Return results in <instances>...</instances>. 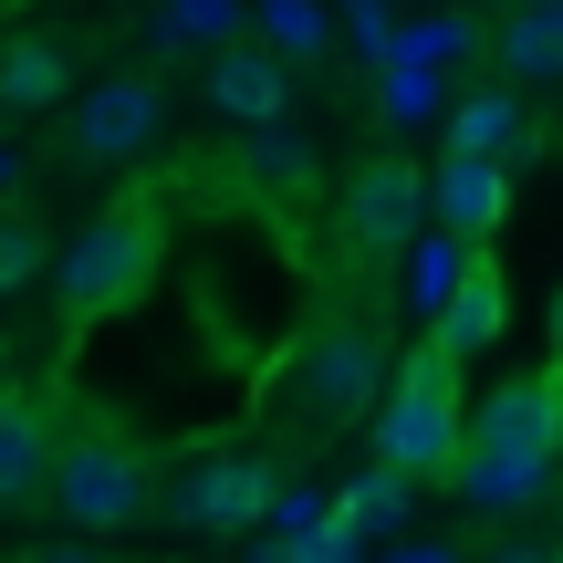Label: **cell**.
<instances>
[{
  "mask_svg": "<svg viewBox=\"0 0 563 563\" xmlns=\"http://www.w3.org/2000/svg\"><path fill=\"white\" fill-rule=\"evenodd\" d=\"M251 0H157V53H220L241 42Z\"/></svg>",
  "mask_w": 563,
  "mask_h": 563,
  "instance_id": "obj_18",
  "label": "cell"
},
{
  "mask_svg": "<svg viewBox=\"0 0 563 563\" xmlns=\"http://www.w3.org/2000/svg\"><path fill=\"white\" fill-rule=\"evenodd\" d=\"M344 32H355V53L386 74V53H397V21H386V0H344Z\"/></svg>",
  "mask_w": 563,
  "mask_h": 563,
  "instance_id": "obj_24",
  "label": "cell"
},
{
  "mask_svg": "<svg viewBox=\"0 0 563 563\" xmlns=\"http://www.w3.org/2000/svg\"><path fill=\"white\" fill-rule=\"evenodd\" d=\"M0 386H11V355H0Z\"/></svg>",
  "mask_w": 563,
  "mask_h": 563,
  "instance_id": "obj_28",
  "label": "cell"
},
{
  "mask_svg": "<svg viewBox=\"0 0 563 563\" xmlns=\"http://www.w3.org/2000/svg\"><path fill=\"white\" fill-rule=\"evenodd\" d=\"M74 95V53H63L53 32H21L0 42V115H42V104Z\"/></svg>",
  "mask_w": 563,
  "mask_h": 563,
  "instance_id": "obj_15",
  "label": "cell"
},
{
  "mask_svg": "<svg viewBox=\"0 0 563 563\" xmlns=\"http://www.w3.org/2000/svg\"><path fill=\"white\" fill-rule=\"evenodd\" d=\"M553 355H563V313H553Z\"/></svg>",
  "mask_w": 563,
  "mask_h": 563,
  "instance_id": "obj_27",
  "label": "cell"
},
{
  "mask_svg": "<svg viewBox=\"0 0 563 563\" xmlns=\"http://www.w3.org/2000/svg\"><path fill=\"white\" fill-rule=\"evenodd\" d=\"M439 104H449V74H439V63H386V115H397V125H428Z\"/></svg>",
  "mask_w": 563,
  "mask_h": 563,
  "instance_id": "obj_22",
  "label": "cell"
},
{
  "mask_svg": "<svg viewBox=\"0 0 563 563\" xmlns=\"http://www.w3.org/2000/svg\"><path fill=\"white\" fill-rule=\"evenodd\" d=\"M397 553L407 563H449V553H460V532H397Z\"/></svg>",
  "mask_w": 563,
  "mask_h": 563,
  "instance_id": "obj_25",
  "label": "cell"
},
{
  "mask_svg": "<svg viewBox=\"0 0 563 563\" xmlns=\"http://www.w3.org/2000/svg\"><path fill=\"white\" fill-rule=\"evenodd\" d=\"M460 272H470V230H449V241L418 230V241L397 251V302H407V313H439V302L460 292Z\"/></svg>",
  "mask_w": 563,
  "mask_h": 563,
  "instance_id": "obj_17",
  "label": "cell"
},
{
  "mask_svg": "<svg viewBox=\"0 0 563 563\" xmlns=\"http://www.w3.org/2000/svg\"><path fill=\"white\" fill-rule=\"evenodd\" d=\"M428 209H439V230H501V209H511V157H470V146H449L439 157V178H428Z\"/></svg>",
  "mask_w": 563,
  "mask_h": 563,
  "instance_id": "obj_11",
  "label": "cell"
},
{
  "mask_svg": "<svg viewBox=\"0 0 563 563\" xmlns=\"http://www.w3.org/2000/svg\"><path fill=\"white\" fill-rule=\"evenodd\" d=\"M428 230V188H418V167L407 157H365L355 178H344V199H334V241H344V262H365V272H397V251Z\"/></svg>",
  "mask_w": 563,
  "mask_h": 563,
  "instance_id": "obj_6",
  "label": "cell"
},
{
  "mask_svg": "<svg viewBox=\"0 0 563 563\" xmlns=\"http://www.w3.org/2000/svg\"><path fill=\"white\" fill-rule=\"evenodd\" d=\"M323 522H334V501L302 490V481H282L272 511H262V543H272V553H323Z\"/></svg>",
  "mask_w": 563,
  "mask_h": 563,
  "instance_id": "obj_19",
  "label": "cell"
},
{
  "mask_svg": "<svg viewBox=\"0 0 563 563\" xmlns=\"http://www.w3.org/2000/svg\"><path fill=\"white\" fill-rule=\"evenodd\" d=\"M209 104L251 136V125H272L282 104H292V63H282L272 42H220V53H209Z\"/></svg>",
  "mask_w": 563,
  "mask_h": 563,
  "instance_id": "obj_9",
  "label": "cell"
},
{
  "mask_svg": "<svg viewBox=\"0 0 563 563\" xmlns=\"http://www.w3.org/2000/svg\"><path fill=\"white\" fill-rule=\"evenodd\" d=\"M449 146H470V157H511L522 167V146H532V125H522V84H481V95L449 115Z\"/></svg>",
  "mask_w": 563,
  "mask_h": 563,
  "instance_id": "obj_16",
  "label": "cell"
},
{
  "mask_svg": "<svg viewBox=\"0 0 563 563\" xmlns=\"http://www.w3.org/2000/svg\"><path fill=\"white\" fill-rule=\"evenodd\" d=\"M428 334H439L460 365H470V355H490V344L511 334V292H501V272H490V262H470V272H460V292L428 313Z\"/></svg>",
  "mask_w": 563,
  "mask_h": 563,
  "instance_id": "obj_13",
  "label": "cell"
},
{
  "mask_svg": "<svg viewBox=\"0 0 563 563\" xmlns=\"http://www.w3.org/2000/svg\"><path fill=\"white\" fill-rule=\"evenodd\" d=\"M365 428H376V460L418 470V481H449V460H460V439H470L460 355H449L439 334H418L397 365H386V397L365 407Z\"/></svg>",
  "mask_w": 563,
  "mask_h": 563,
  "instance_id": "obj_2",
  "label": "cell"
},
{
  "mask_svg": "<svg viewBox=\"0 0 563 563\" xmlns=\"http://www.w3.org/2000/svg\"><path fill=\"white\" fill-rule=\"evenodd\" d=\"M167 136V84L157 74H104L95 95H63V146L84 167H136Z\"/></svg>",
  "mask_w": 563,
  "mask_h": 563,
  "instance_id": "obj_7",
  "label": "cell"
},
{
  "mask_svg": "<svg viewBox=\"0 0 563 563\" xmlns=\"http://www.w3.org/2000/svg\"><path fill=\"white\" fill-rule=\"evenodd\" d=\"M490 63L511 84H563V0H501V32H490Z\"/></svg>",
  "mask_w": 563,
  "mask_h": 563,
  "instance_id": "obj_12",
  "label": "cell"
},
{
  "mask_svg": "<svg viewBox=\"0 0 563 563\" xmlns=\"http://www.w3.org/2000/svg\"><path fill=\"white\" fill-rule=\"evenodd\" d=\"M42 501L63 511V532L104 543V532L146 522V501H157V470H146V449L125 439V428L74 418V428L53 439V481H42Z\"/></svg>",
  "mask_w": 563,
  "mask_h": 563,
  "instance_id": "obj_4",
  "label": "cell"
},
{
  "mask_svg": "<svg viewBox=\"0 0 563 563\" xmlns=\"http://www.w3.org/2000/svg\"><path fill=\"white\" fill-rule=\"evenodd\" d=\"M553 460H563V355L543 376H501L481 407H470V439L449 460V490H460L481 522H522L532 501H553Z\"/></svg>",
  "mask_w": 563,
  "mask_h": 563,
  "instance_id": "obj_1",
  "label": "cell"
},
{
  "mask_svg": "<svg viewBox=\"0 0 563 563\" xmlns=\"http://www.w3.org/2000/svg\"><path fill=\"white\" fill-rule=\"evenodd\" d=\"M272 490H282V470H272V460H188L167 501H178V522H188V532H220V543H230V532H262Z\"/></svg>",
  "mask_w": 563,
  "mask_h": 563,
  "instance_id": "obj_8",
  "label": "cell"
},
{
  "mask_svg": "<svg viewBox=\"0 0 563 563\" xmlns=\"http://www.w3.org/2000/svg\"><path fill=\"white\" fill-rule=\"evenodd\" d=\"M241 178H251V199H272V209H302L323 188V167H313V146L292 136V125H251V146H241Z\"/></svg>",
  "mask_w": 563,
  "mask_h": 563,
  "instance_id": "obj_14",
  "label": "cell"
},
{
  "mask_svg": "<svg viewBox=\"0 0 563 563\" xmlns=\"http://www.w3.org/2000/svg\"><path fill=\"white\" fill-rule=\"evenodd\" d=\"M53 407L21 397V386H0V511H32L42 481H53Z\"/></svg>",
  "mask_w": 563,
  "mask_h": 563,
  "instance_id": "obj_10",
  "label": "cell"
},
{
  "mask_svg": "<svg viewBox=\"0 0 563 563\" xmlns=\"http://www.w3.org/2000/svg\"><path fill=\"white\" fill-rule=\"evenodd\" d=\"M157 251H167V209H157V199H115V209H95V220H84L74 241L53 251V292H63V313H74V323L125 313V302L157 282Z\"/></svg>",
  "mask_w": 563,
  "mask_h": 563,
  "instance_id": "obj_3",
  "label": "cell"
},
{
  "mask_svg": "<svg viewBox=\"0 0 563 563\" xmlns=\"http://www.w3.org/2000/svg\"><path fill=\"white\" fill-rule=\"evenodd\" d=\"M42 272H53V230H42V220H21V209H0V302H11V292H32Z\"/></svg>",
  "mask_w": 563,
  "mask_h": 563,
  "instance_id": "obj_21",
  "label": "cell"
},
{
  "mask_svg": "<svg viewBox=\"0 0 563 563\" xmlns=\"http://www.w3.org/2000/svg\"><path fill=\"white\" fill-rule=\"evenodd\" d=\"M386 334L365 313H323V323H302V344H292V407L313 428H334V418H365V407L386 397Z\"/></svg>",
  "mask_w": 563,
  "mask_h": 563,
  "instance_id": "obj_5",
  "label": "cell"
},
{
  "mask_svg": "<svg viewBox=\"0 0 563 563\" xmlns=\"http://www.w3.org/2000/svg\"><path fill=\"white\" fill-rule=\"evenodd\" d=\"M11 178H21V157H11V146H0V188H11Z\"/></svg>",
  "mask_w": 563,
  "mask_h": 563,
  "instance_id": "obj_26",
  "label": "cell"
},
{
  "mask_svg": "<svg viewBox=\"0 0 563 563\" xmlns=\"http://www.w3.org/2000/svg\"><path fill=\"white\" fill-rule=\"evenodd\" d=\"M470 42H481V32L439 11V21H407V32H397V53H386V63H439V74H449V63H460Z\"/></svg>",
  "mask_w": 563,
  "mask_h": 563,
  "instance_id": "obj_23",
  "label": "cell"
},
{
  "mask_svg": "<svg viewBox=\"0 0 563 563\" xmlns=\"http://www.w3.org/2000/svg\"><path fill=\"white\" fill-rule=\"evenodd\" d=\"M262 42H272L282 63H323L334 21H323V0H262Z\"/></svg>",
  "mask_w": 563,
  "mask_h": 563,
  "instance_id": "obj_20",
  "label": "cell"
}]
</instances>
